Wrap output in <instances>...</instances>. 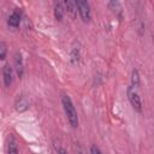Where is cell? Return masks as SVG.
I'll list each match as a JSON object with an SVG mask.
<instances>
[{
  "label": "cell",
  "mask_w": 154,
  "mask_h": 154,
  "mask_svg": "<svg viewBox=\"0 0 154 154\" xmlns=\"http://www.w3.org/2000/svg\"><path fill=\"white\" fill-rule=\"evenodd\" d=\"M61 105H63L64 112L66 114L67 122L70 123V125L73 129H76L78 126V114H77L76 107H75L71 97L69 95H63L61 96Z\"/></svg>",
  "instance_id": "1"
},
{
  "label": "cell",
  "mask_w": 154,
  "mask_h": 154,
  "mask_svg": "<svg viewBox=\"0 0 154 154\" xmlns=\"http://www.w3.org/2000/svg\"><path fill=\"white\" fill-rule=\"evenodd\" d=\"M126 96H128V100H129L130 105L132 106V108H134L136 112L141 113V112H142V102H141V97H140L138 93L135 90L134 87H131V85L128 87V89H126Z\"/></svg>",
  "instance_id": "2"
},
{
  "label": "cell",
  "mask_w": 154,
  "mask_h": 154,
  "mask_svg": "<svg viewBox=\"0 0 154 154\" xmlns=\"http://www.w3.org/2000/svg\"><path fill=\"white\" fill-rule=\"evenodd\" d=\"M76 5H77V11H78L81 18L84 22L90 20V18H91V10H90L89 2L88 1H84V0H77L76 1Z\"/></svg>",
  "instance_id": "3"
},
{
  "label": "cell",
  "mask_w": 154,
  "mask_h": 154,
  "mask_svg": "<svg viewBox=\"0 0 154 154\" xmlns=\"http://www.w3.org/2000/svg\"><path fill=\"white\" fill-rule=\"evenodd\" d=\"M19 23H20V12L18 11V8H16V10L8 16V18H7V24H8V26L16 29V28L19 26Z\"/></svg>",
  "instance_id": "4"
},
{
  "label": "cell",
  "mask_w": 154,
  "mask_h": 154,
  "mask_svg": "<svg viewBox=\"0 0 154 154\" xmlns=\"http://www.w3.org/2000/svg\"><path fill=\"white\" fill-rule=\"evenodd\" d=\"M2 77L5 87H10L12 83V69L8 65H4L2 67Z\"/></svg>",
  "instance_id": "5"
},
{
  "label": "cell",
  "mask_w": 154,
  "mask_h": 154,
  "mask_svg": "<svg viewBox=\"0 0 154 154\" xmlns=\"http://www.w3.org/2000/svg\"><path fill=\"white\" fill-rule=\"evenodd\" d=\"M14 65H16V71H17V75L19 77L23 76V59H22V54L20 53H16L14 55Z\"/></svg>",
  "instance_id": "6"
},
{
  "label": "cell",
  "mask_w": 154,
  "mask_h": 154,
  "mask_svg": "<svg viewBox=\"0 0 154 154\" xmlns=\"http://www.w3.org/2000/svg\"><path fill=\"white\" fill-rule=\"evenodd\" d=\"M28 107H29V101H28L24 96H20L19 99H17V101H16V103H14V108H16L18 112H23V111H25Z\"/></svg>",
  "instance_id": "7"
},
{
  "label": "cell",
  "mask_w": 154,
  "mask_h": 154,
  "mask_svg": "<svg viewBox=\"0 0 154 154\" xmlns=\"http://www.w3.org/2000/svg\"><path fill=\"white\" fill-rule=\"evenodd\" d=\"M65 13V8H64V4L63 2H55L54 5V17L57 20H61Z\"/></svg>",
  "instance_id": "8"
},
{
  "label": "cell",
  "mask_w": 154,
  "mask_h": 154,
  "mask_svg": "<svg viewBox=\"0 0 154 154\" xmlns=\"http://www.w3.org/2000/svg\"><path fill=\"white\" fill-rule=\"evenodd\" d=\"M7 154H18V146L13 136L10 137L8 140V146H7Z\"/></svg>",
  "instance_id": "9"
},
{
  "label": "cell",
  "mask_w": 154,
  "mask_h": 154,
  "mask_svg": "<svg viewBox=\"0 0 154 154\" xmlns=\"http://www.w3.org/2000/svg\"><path fill=\"white\" fill-rule=\"evenodd\" d=\"M64 5H65V8L67 10V12L72 16V17H75L76 16V8H77V5H76V1H65L64 2Z\"/></svg>",
  "instance_id": "10"
},
{
  "label": "cell",
  "mask_w": 154,
  "mask_h": 154,
  "mask_svg": "<svg viewBox=\"0 0 154 154\" xmlns=\"http://www.w3.org/2000/svg\"><path fill=\"white\" fill-rule=\"evenodd\" d=\"M138 85H140V75H138V71L134 69L131 73V87L137 88Z\"/></svg>",
  "instance_id": "11"
},
{
  "label": "cell",
  "mask_w": 154,
  "mask_h": 154,
  "mask_svg": "<svg viewBox=\"0 0 154 154\" xmlns=\"http://www.w3.org/2000/svg\"><path fill=\"white\" fill-rule=\"evenodd\" d=\"M6 52H7V47H6V43L4 41L0 42V59L4 60L6 58Z\"/></svg>",
  "instance_id": "12"
},
{
  "label": "cell",
  "mask_w": 154,
  "mask_h": 154,
  "mask_svg": "<svg viewBox=\"0 0 154 154\" xmlns=\"http://www.w3.org/2000/svg\"><path fill=\"white\" fill-rule=\"evenodd\" d=\"M90 154H102V153H101V150H100L96 146H91V148H90Z\"/></svg>",
  "instance_id": "13"
},
{
  "label": "cell",
  "mask_w": 154,
  "mask_h": 154,
  "mask_svg": "<svg viewBox=\"0 0 154 154\" xmlns=\"http://www.w3.org/2000/svg\"><path fill=\"white\" fill-rule=\"evenodd\" d=\"M58 154H67V152L64 149V148H58Z\"/></svg>",
  "instance_id": "14"
},
{
  "label": "cell",
  "mask_w": 154,
  "mask_h": 154,
  "mask_svg": "<svg viewBox=\"0 0 154 154\" xmlns=\"http://www.w3.org/2000/svg\"><path fill=\"white\" fill-rule=\"evenodd\" d=\"M79 154H84V153H83V152H79Z\"/></svg>",
  "instance_id": "15"
}]
</instances>
